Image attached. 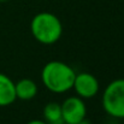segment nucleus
I'll use <instances>...</instances> for the list:
<instances>
[{
	"instance_id": "nucleus-1",
	"label": "nucleus",
	"mask_w": 124,
	"mask_h": 124,
	"mask_svg": "<svg viewBox=\"0 0 124 124\" xmlns=\"http://www.w3.org/2000/svg\"><path fill=\"white\" fill-rule=\"evenodd\" d=\"M75 76V70L69 64L60 60L48 62L41 71V81L45 87L57 94L72 89Z\"/></svg>"
},
{
	"instance_id": "nucleus-2",
	"label": "nucleus",
	"mask_w": 124,
	"mask_h": 124,
	"mask_svg": "<svg viewBox=\"0 0 124 124\" xmlns=\"http://www.w3.org/2000/svg\"><path fill=\"white\" fill-rule=\"evenodd\" d=\"M33 38L42 45H53L63 35V24L52 12H40L30 22Z\"/></svg>"
},
{
	"instance_id": "nucleus-3",
	"label": "nucleus",
	"mask_w": 124,
	"mask_h": 124,
	"mask_svg": "<svg viewBox=\"0 0 124 124\" xmlns=\"http://www.w3.org/2000/svg\"><path fill=\"white\" fill-rule=\"evenodd\" d=\"M102 107L105 112L118 119H124V78L108 83L102 93Z\"/></svg>"
},
{
	"instance_id": "nucleus-4",
	"label": "nucleus",
	"mask_w": 124,
	"mask_h": 124,
	"mask_svg": "<svg viewBox=\"0 0 124 124\" xmlns=\"http://www.w3.org/2000/svg\"><path fill=\"white\" fill-rule=\"evenodd\" d=\"M60 106L64 124H80L87 117V106L77 95L66 98Z\"/></svg>"
},
{
	"instance_id": "nucleus-5",
	"label": "nucleus",
	"mask_w": 124,
	"mask_h": 124,
	"mask_svg": "<svg viewBox=\"0 0 124 124\" xmlns=\"http://www.w3.org/2000/svg\"><path fill=\"white\" fill-rule=\"evenodd\" d=\"M99 81L98 78L89 72L76 74L72 89H75L77 96L82 99H90L99 93Z\"/></svg>"
},
{
	"instance_id": "nucleus-6",
	"label": "nucleus",
	"mask_w": 124,
	"mask_h": 124,
	"mask_svg": "<svg viewBox=\"0 0 124 124\" xmlns=\"http://www.w3.org/2000/svg\"><path fill=\"white\" fill-rule=\"evenodd\" d=\"M16 99L15 82L8 76L0 72V107L12 105Z\"/></svg>"
},
{
	"instance_id": "nucleus-7",
	"label": "nucleus",
	"mask_w": 124,
	"mask_h": 124,
	"mask_svg": "<svg viewBox=\"0 0 124 124\" xmlns=\"http://www.w3.org/2000/svg\"><path fill=\"white\" fill-rule=\"evenodd\" d=\"M16 96L21 100H31L38 94V84L30 78H22L15 83Z\"/></svg>"
},
{
	"instance_id": "nucleus-8",
	"label": "nucleus",
	"mask_w": 124,
	"mask_h": 124,
	"mask_svg": "<svg viewBox=\"0 0 124 124\" xmlns=\"http://www.w3.org/2000/svg\"><path fill=\"white\" fill-rule=\"evenodd\" d=\"M43 118L47 124H64L60 104L54 101L48 102L43 107Z\"/></svg>"
},
{
	"instance_id": "nucleus-9",
	"label": "nucleus",
	"mask_w": 124,
	"mask_h": 124,
	"mask_svg": "<svg viewBox=\"0 0 124 124\" xmlns=\"http://www.w3.org/2000/svg\"><path fill=\"white\" fill-rule=\"evenodd\" d=\"M27 124H47L45 121H41V119H33V121H29Z\"/></svg>"
},
{
	"instance_id": "nucleus-10",
	"label": "nucleus",
	"mask_w": 124,
	"mask_h": 124,
	"mask_svg": "<svg viewBox=\"0 0 124 124\" xmlns=\"http://www.w3.org/2000/svg\"><path fill=\"white\" fill-rule=\"evenodd\" d=\"M8 0H0V2H7Z\"/></svg>"
}]
</instances>
